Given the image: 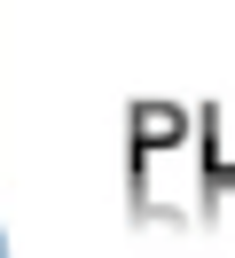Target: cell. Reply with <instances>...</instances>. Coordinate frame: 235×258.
<instances>
[{"label":"cell","mask_w":235,"mask_h":258,"mask_svg":"<svg viewBox=\"0 0 235 258\" xmlns=\"http://www.w3.org/2000/svg\"><path fill=\"white\" fill-rule=\"evenodd\" d=\"M0 258H8V242H0Z\"/></svg>","instance_id":"cell-1"}]
</instances>
